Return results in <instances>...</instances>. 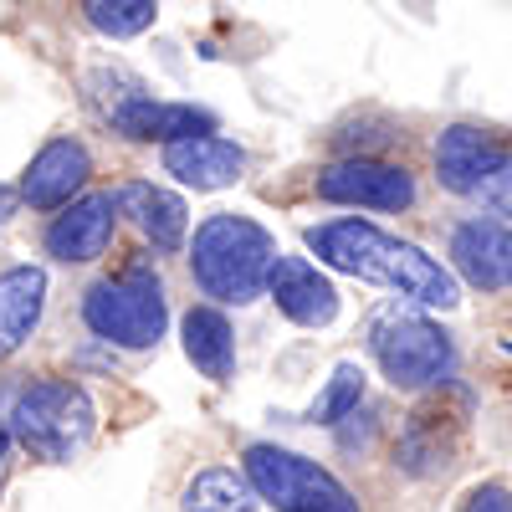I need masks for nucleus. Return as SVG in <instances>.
Returning a JSON list of instances; mask_svg holds the SVG:
<instances>
[{
  "instance_id": "f257e3e1",
  "label": "nucleus",
  "mask_w": 512,
  "mask_h": 512,
  "mask_svg": "<svg viewBox=\"0 0 512 512\" xmlns=\"http://www.w3.org/2000/svg\"><path fill=\"white\" fill-rule=\"evenodd\" d=\"M308 251L333 272H349L359 282L390 287L420 308H456L461 303V282L451 267H441L436 256H425L415 241H400L390 231H379L369 221H328L308 231Z\"/></svg>"
},
{
  "instance_id": "f03ea898",
  "label": "nucleus",
  "mask_w": 512,
  "mask_h": 512,
  "mask_svg": "<svg viewBox=\"0 0 512 512\" xmlns=\"http://www.w3.org/2000/svg\"><path fill=\"white\" fill-rule=\"evenodd\" d=\"M277 241L267 226H256L251 216H210L195 241H190V272L200 282L205 297L216 303H231V308H246L267 292V277H272V262H277Z\"/></svg>"
},
{
  "instance_id": "7ed1b4c3",
  "label": "nucleus",
  "mask_w": 512,
  "mask_h": 512,
  "mask_svg": "<svg viewBox=\"0 0 512 512\" xmlns=\"http://www.w3.org/2000/svg\"><path fill=\"white\" fill-rule=\"evenodd\" d=\"M6 436L21 441L41 461H72L98 431V410L88 390L72 379H26L0 395Z\"/></svg>"
},
{
  "instance_id": "20e7f679",
  "label": "nucleus",
  "mask_w": 512,
  "mask_h": 512,
  "mask_svg": "<svg viewBox=\"0 0 512 512\" xmlns=\"http://www.w3.org/2000/svg\"><path fill=\"white\" fill-rule=\"evenodd\" d=\"M82 318H88V328L98 338H108L118 349H149L164 338V323H169L164 282L144 267L103 277L98 287H88V297H82Z\"/></svg>"
},
{
  "instance_id": "39448f33",
  "label": "nucleus",
  "mask_w": 512,
  "mask_h": 512,
  "mask_svg": "<svg viewBox=\"0 0 512 512\" xmlns=\"http://www.w3.org/2000/svg\"><path fill=\"white\" fill-rule=\"evenodd\" d=\"M246 482L256 502H272L277 512H359L354 492L333 472L272 441L246 446Z\"/></svg>"
},
{
  "instance_id": "423d86ee",
  "label": "nucleus",
  "mask_w": 512,
  "mask_h": 512,
  "mask_svg": "<svg viewBox=\"0 0 512 512\" xmlns=\"http://www.w3.org/2000/svg\"><path fill=\"white\" fill-rule=\"evenodd\" d=\"M369 354L379 359L384 379L395 390H431L441 384L456 364V349H451V333L420 313H379L374 328H369Z\"/></svg>"
},
{
  "instance_id": "0eeeda50",
  "label": "nucleus",
  "mask_w": 512,
  "mask_h": 512,
  "mask_svg": "<svg viewBox=\"0 0 512 512\" xmlns=\"http://www.w3.org/2000/svg\"><path fill=\"white\" fill-rule=\"evenodd\" d=\"M313 190H318V200L364 205V210H410V205H415L410 169L379 164V159H338V164L318 169Z\"/></svg>"
},
{
  "instance_id": "6e6552de",
  "label": "nucleus",
  "mask_w": 512,
  "mask_h": 512,
  "mask_svg": "<svg viewBox=\"0 0 512 512\" xmlns=\"http://www.w3.org/2000/svg\"><path fill=\"white\" fill-rule=\"evenodd\" d=\"M512 159V149L492 134V128H477V123H451L446 134L436 139V180L451 190V195H466L477 200L487 190V180Z\"/></svg>"
},
{
  "instance_id": "1a4fd4ad",
  "label": "nucleus",
  "mask_w": 512,
  "mask_h": 512,
  "mask_svg": "<svg viewBox=\"0 0 512 512\" xmlns=\"http://www.w3.org/2000/svg\"><path fill=\"white\" fill-rule=\"evenodd\" d=\"M451 267L477 292H507L512 287V226L492 216H472L451 231Z\"/></svg>"
},
{
  "instance_id": "9d476101",
  "label": "nucleus",
  "mask_w": 512,
  "mask_h": 512,
  "mask_svg": "<svg viewBox=\"0 0 512 512\" xmlns=\"http://www.w3.org/2000/svg\"><path fill=\"white\" fill-rule=\"evenodd\" d=\"M88 180H93V154L77 139H52V144H41L36 159L26 164L16 195L31 210H57V205H72Z\"/></svg>"
},
{
  "instance_id": "9b49d317",
  "label": "nucleus",
  "mask_w": 512,
  "mask_h": 512,
  "mask_svg": "<svg viewBox=\"0 0 512 512\" xmlns=\"http://www.w3.org/2000/svg\"><path fill=\"white\" fill-rule=\"evenodd\" d=\"M113 226H118V195L113 190L82 195L47 226V251L57 262H98L113 241Z\"/></svg>"
},
{
  "instance_id": "f8f14e48",
  "label": "nucleus",
  "mask_w": 512,
  "mask_h": 512,
  "mask_svg": "<svg viewBox=\"0 0 512 512\" xmlns=\"http://www.w3.org/2000/svg\"><path fill=\"white\" fill-rule=\"evenodd\" d=\"M267 292H272V303L303 328H328L338 318V287L308 262V256H277Z\"/></svg>"
},
{
  "instance_id": "ddd939ff",
  "label": "nucleus",
  "mask_w": 512,
  "mask_h": 512,
  "mask_svg": "<svg viewBox=\"0 0 512 512\" xmlns=\"http://www.w3.org/2000/svg\"><path fill=\"white\" fill-rule=\"evenodd\" d=\"M113 128L128 139H159L169 149V144H185V139H200V134H216V113H205L195 103H159V98H144V93H128L113 108Z\"/></svg>"
},
{
  "instance_id": "4468645a",
  "label": "nucleus",
  "mask_w": 512,
  "mask_h": 512,
  "mask_svg": "<svg viewBox=\"0 0 512 512\" xmlns=\"http://www.w3.org/2000/svg\"><path fill=\"white\" fill-rule=\"evenodd\" d=\"M164 169L180 185L226 190V185H236L246 175V149L221 139V134H200V139H185V144H169L164 149Z\"/></svg>"
},
{
  "instance_id": "2eb2a0df",
  "label": "nucleus",
  "mask_w": 512,
  "mask_h": 512,
  "mask_svg": "<svg viewBox=\"0 0 512 512\" xmlns=\"http://www.w3.org/2000/svg\"><path fill=\"white\" fill-rule=\"evenodd\" d=\"M47 308V272L41 267H11L0 277V359H11L41 323Z\"/></svg>"
},
{
  "instance_id": "dca6fc26",
  "label": "nucleus",
  "mask_w": 512,
  "mask_h": 512,
  "mask_svg": "<svg viewBox=\"0 0 512 512\" xmlns=\"http://www.w3.org/2000/svg\"><path fill=\"white\" fill-rule=\"evenodd\" d=\"M118 205H128V216L139 221V231L159 246V251H175L185 246V231H190V210L175 190L164 185H144V180H128L118 190Z\"/></svg>"
},
{
  "instance_id": "f3484780",
  "label": "nucleus",
  "mask_w": 512,
  "mask_h": 512,
  "mask_svg": "<svg viewBox=\"0 0 512 512\" xmlns=\"http://www.w3.org/2000/svg\"><path fill=\"white\" fill-rule=\"evenodd\" d=\"M180 333H185L190 364L205 379H216V384L231 379V369H236V333H231V323H226L221 308H190L185 323H180Z\"/></svg>"
},
{
  "instance_id": "a211bd4d",
  "label": "nucleus",
  "mask_w": 512,
  "mask_h": 512,
  "mask_svg": "<svg viewBox=\"0 0 512 512\" xmlns=\"http://www.w3.org/2000/svg\"><path fill=\"white\" fill-rule=\"evenodd\" d=\"M180 512H256V492H251L246 472H231V466H205V472L190 477Z\"/></svg>"
},
{
  "instance_id": "6ab92c4d",
  "label": "nucleus",
  "mask_w": 512,
  "mask_h": 512,
  "mask_svg": "<svg viewBox=\"0 0 512 512\" xmlns=\"http://www.w3.org/2000/svg\"><path fill=\"white\" fill-rule=\"evenodd\" d=\"M359 400H364V369H359V364H338V369H333V379H328V390L313 400L308 420H313V425H338V420H354Z\"/></svg>"
},
{
  "instance_id": "aec40b11",
  "label": "nucleus",
  "mask_w": 512,
  "mask_h": 512,
  "mask_svg": "<svg viewBox=\"0 0 512 512\" xmlns=\"http://www.w3.org/2000/svg\"><path fill=\"white\" fill-rule=\"evenodd\" d=\"M395 461L405 466L410 477H436V472H446V441L425 425V415H415L410 420V431L400 436V446H395Z\"/></svg>"
},
{
  "instance_id": "412c9836",
  "label": "nucleus",
  "mask_w": 512,
  "mask_h": 512,
  "mask_svg": "<svg viewBox=\"0 0 512 512\" xmlns=\"http://www.w3.org/2000/svg\"><path fill=\"white\" fill-rule=\"evenodd\" d=\"M82 11H88V21H93L103 36H139V31H149L154 16H159L154 0H88Z\"/></svg>"
},
{
  "instance_id": "4be33fe9",
  "label": "nucleus",
  "mask_w": 512,
  "mask_h": 512,
  "mask_svg": "<svg viewBox=\"0 0 512 512\" xmlns=\"http://www.w3.org/2000/svg\"><path fill=\"white\" fill-rule=\"evenodd\" d=\"M477 200L492 210V221H497V216H507V221H512V159H507V164L497 169V175L487 180V190H482Z\"/></svg>"
},
{
  "instance_id": "5701e85b",
  "label": "nucleus",
  "mask_w": 512,
  "mask_h": 512,
  "mask_svg": "<svg viewBox=\"0 0 512 512\" xmlns=\"http://www.w3.org/2000/svg\"><path fill=\"white\" fill-rule=\"evenodd\" d=\"M461 512H512V492L502 482H482V487H472Z\"/></svg>"
},
{
  "instance_id": "b1692460",
  "label": "nucleus",
  "mask_w": 512,
  "mask_h": 512,
  "mask_svg": "<svg viewBox=\"0 0 512 512\" xmlns=\"http://www.w3.org/2000/svg\"><path fill=\"white\" fill-rule=\"evenodd\" d=\"M16 200H21V195H11L6 185H0V226H6V221H11V210H16Z\"/></svg>"
},
{
  "instance_id": "393cba45",
  "label": "nucleus",
  "mask_w": 512,
  "mask_h": 512,
  "mask_svg": "<svg viewBox=\"0 0 512 512\" xmlns=\"http://www.w3.org/2000/svg\"><path fill=\"white\" fill-rule=\"evenodd\" d=\"M6 461H11V436L0 431V477H6Z\"/></svg>"
}]
</instances>
